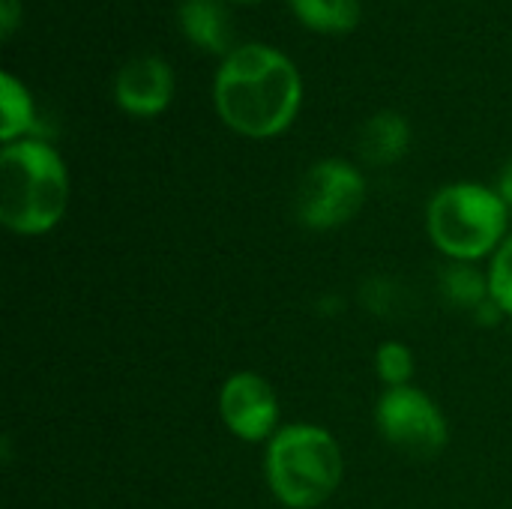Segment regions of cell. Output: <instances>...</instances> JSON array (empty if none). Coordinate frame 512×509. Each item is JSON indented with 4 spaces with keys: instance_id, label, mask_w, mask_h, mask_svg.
Returning <instances> with one entry per match:
<instances>
[{
    "instance_id": "ba28073f",
    "label": "cell",
    "mask_w": 512,
    "mask_h": 509,
    "mask_svg": "<svg viewBox=\"0 0 512 509\" xmlns=\"http://www.w3.org/2000/svg\"><path fill=\"white\" fill-rule=\"evenodd\" d=\"M114 102L129 117H159L174 99V69L159 54H138L114 75Z\"/></svg>"
},
{
    "instance_id": "d6986e66",
    "label": "cell",
    "mask_w": 512,
    "mask_h": 509,
    "mask_svg": "<svg viewBox=\"0 0 512 509\" xmlns=\"http://www.w3.org/2000/svg\"><path fill=\"white\" fill-rule=\"evenodd\" d=\"M495 189H498V195L504 198V204L512 210V159L504 165V168H501V174H498V186H495Z\"/></svg>"
},
{
    "instance_id": "8992f818",
    "label": "cell",
    "mask_w": 512,
    "mask_h": 509,
    "mask_svg": "<svg viewBox=\"0 0 512 509\" xmlns=\"http://www.w3.org/2000/svg\"><path fill=\"white\" fill-rule=\"evenodd\" d=\"M366 201V177L348 159L315 162L297 186V219L309 231L348 225Z\"/></svg>"
},
{
    "instance_id": "5b68a950",
    "label": "cell",
    "mask_w": 512,
    "mask_h": 509,
    "mask_svg": "<svg viewBox=\"0 0 512 509\" xmlns=\"http://www.w3.org/2000/svg\"><path fill=\"white\" fill-rule=\"evenodd\" d=\"M375 429L390 447L414 459H435L450 441V426L438 402L411 384L381 393L375 402Z\"/></svg>"
},
{
    "instance_id": "8fae6325",
    "label": "cell",
    "mask_w": 512,
    "mask_h": 509,
    "mask_svg": "<svg viewBox=\"0 0 512 509\" xmlns=\"http://www.w3.org/2000/svg\"><path fill=\"white\" fill-rule=\"evenodd\" d=\"M39 129L36 102L24 81H18L12 72L0 75V141L12 144L21 138H36Z\"/></svg>"
},
{
    "instance_id": "277c9868",
    "label": "cell",
    "mask_w": 512,
    "mask_h": 509,
    "mask_svg": "<svg viewBox=\"0 0 512 509\" xmlns=\"http://www.w3.org/2000/svg\"><path fill=\"white\" fill-rule=\"evenodd\" d=\"M507 222L510 207L498 189L471 180L441 186L426 207V234L450 261L477 264L495 255L507 240Z\"/></svg>"
},
{
    "instance_id": "7c38bea8",
    "label": "cell",
    "mask_w": 512,
    "mask_h": 509,
    "mask_svg": "<svg viewBox=\"0 0 512 509\" xmlns=\"http://www.w3.org/2000/svg\"><path fill=\"white\" fill-rule=\"evenodd\" d=\"M294 18L315 33H351L363 18L360 0H288Z\"/></svg>"
},
{
    "instance_id": "ffe728a7",
    "label": "cell",
    "mask_w": 512,
    "mask_h": 509,
    "mask_svg": "<svg viewBox=\"0 0 512 509\" xmlns=\"http://www.w3.org/2000/svg\"><path fill=\"white\" fill-rule=\"evenodd\" d=\"M231 3H261V0H231Z\"/></svg>"
},
{
    "instance_id": "3957f363",
    "label": "cell",
    "mask_w": 512,
    "mask_h": 509,
    "mask_svg": "<svg viewBox=\"0 0 512 509\" xmlns=\"http://www.w3.org/2000/svg\"><path fill=\"white\" fill-rule=\"evenodd\" d=\"M342 468V447L324 426L291 423L267 441L264 474L282 507L315 509L327 504L342 483Z\"/></svg>"
},
{
    "instance_id": "5bb4252c",
    "label": "cell",
    "mask_w": 512,
    "mask_h": 509,
    "mask_svg": "<svg viewBox=\"0 0 512 509\" xmlns=\"http://www.w3.org/2000/svg\"><path fill=\"white\" fill-rule=\"evenodd\" d=\"M375 375L381 384L390 387H408L414 378V351L402 342H381L375 348Z\"/></svg>"
},
{
    "instance_id": "2e32d148",
    "label": "cell",
    "mask_w": 512,
    "mask_h": 509,
    "mask_svg": "<svg viewBox=\"0 0 512 509\" xmlns=\"http://www.w3.org/2000/svg\"><path fill=\"white\" fill-rule=\"evenodd\" d=\"M360 297H363V306H366L372 315L384 318V315H393V312H396L399 285H396L393 279H387V276H372V279L363 285Z\"/></svg>"
},
{
    "instance_id": "6da1fadb",
    "label": "cell",
    "mask_w": 512,
    "mask_h": 509,
    "mask_svg": "<svg viewBox=\"0 0 512 509\" xmlns=\"http://www.w3.org/2000/svg\"><path fill=\"white\" fill-rule=\"evenodd\" d=\"M213 105L231 132L255 141L276 138L288 132L300 114V69L273 45H234L213 75Z\"/></svg>"
},
{
    "instance_id": "e0dca14e",
    "label": "cell",
    "mask_w": 512,
    "mask_h": 509,
    "mask_svg": "<svg viewBox=\"0 0 512 509\" xmlns=\"http://www.w3.org/2000/svg\"><path fill=\"white\" fill-rule=\"evenodd\" d=\"M21 18H24V3L21 0H0V36L3 39H12Z\"/></svg>"
},
{
    "instance_id": "ac0fdd59",
    "label": "cell",
    "mask_w": 512,
    "mask_h": 509,
    "mask_svg": "<svg viewBox=\"0 0 512 509\" xmlns=\"http://www.w3.org/2000/svg\"><path fill=\"white\" fill-rule=\"evenodd\" d=\"M471 315H474V321H477L480 327H495V324H501V321L507 318V315H504V309H501L492 297H489L483 306H477Z\"/></svg>"
},
{
    "instance_id": "4fadbf2b",
    "label": "cell",
    "mask_w": 512,
    "mask_h": 509,
    "mask_svg": "<svg viewBox=\"0 0 512 509\" xmlns=\"http://www.w3.org/2000/svg\"><path fill=\"white\" fill-rule=\"evenodd\" d=\"M438 288H441V297L450 306L468 309V312H474L477 306H483L492 297V291H489V273H480L468 261H450L441 270V276H438Z\"/></svg>"
},
{
    "instance_id": "30bf717a",
    "label": "cell",
    "mask_w": 512,
    "mask_h": 509,
    "mask_svg": "<svg viewBox=\"0 0 512 509\" xmlns=\"http://www.w3.org/2000/svg\"><path fill=\"white\" fill-rule=\"evenodd\" d=\"M357 150L369 165H396L411 150V123L399 111H378L363 123Z\"/></svg>"
},
{
    "instance_id": "7a4b0ae2",
    "label": "cell",
    "mask_w": 512,
    "mask_h": 509,
    "mask_svg": "<svg viewBox=\"0 0 512 509\" xmlns=\"http://www.w3.org/2000/svg\"><path fill=\"white\" fill-rule=\"evenodd\" d=\"M69 168L45 138H21L0 150V222L18 237H42L69 210Z\"/></svg>"
},
{
    "instance_id": "9c48e42d",
    "label": "cell",
    "mask_w": 512,
    "mask_h": 509,
    "mask_svg": "<svg viewBox=\"0 0 512 509\" xmlns=\"http://www.w3.org/2000/svg\"><path fill=\"white\" fill-rule=\"evenodd\" d=\"M177 24L189 45L222 57L231 51V21L222 0H183Z\"/></svg>"
},
{
    "instance_id": "52a82bcc",
    "label": "cell",
    "mask_w": 512,
    "mask_h": 509,
    "mask_svg": "<svg viewBox=\"0 0 512 509\" xmlns=\"http://www.w3.org/2000/svg\"><path fill=\"white\" fill-rule=\"evenodd\" d=\"M219 417L234 438L264 444L279 432L276 390L258 372H234L219 390Z\"/></svg>"
},
{
    "instance_id": "9a60e30c",
    "label": "cell",
    "mask_w": 512,
    "mask_h": 509,
    "mask_svg": "<svg viewBox=\"0 0 512 509\" xmlns=\"http://www.w3.org/2000/svg\"><path fill=\"white\" fill-rule=\"evenodd\" d=\"M489 291H492V300L504 309V315L512 318V234L501 243V249L492 255Z\"/></svg>"
}]
</instances>
